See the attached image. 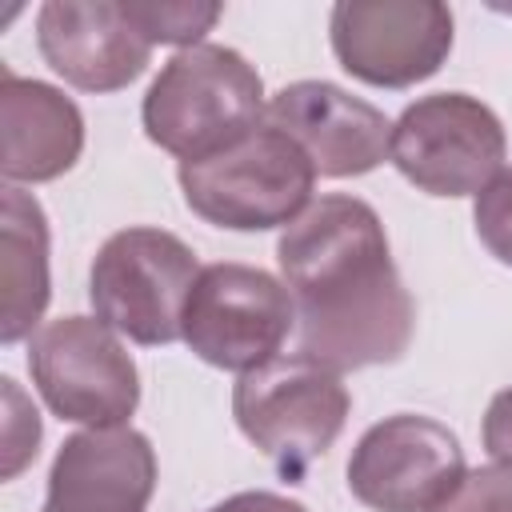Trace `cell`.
Here are the masks:
<instances>
[{"mask_svg":"<svg viewBox=\"0 0 512 512\" xmlns=\"http://www.w3.org/2000/svg\"><path fill=\"white\" fill-rule=\"evenodd\" d=\"M4 400H8V420H4V480H16L28 460H36L40 448V416L36 408L20 396L16 380L4 376Z\"/></svg>","mask_w":512,"mask_h":512,"instance_id":"19","label":"cell"},{"mask_svg":"<svg viewBox=\"0 0 512 512\" xmlns=\"http://www.w3.org/2000/svg\"><path fill=\"white\" fill-rule=\"evenodd\" d=\"M508 156L500 116L468 92H432L412 100L388 140L396 172L428 196H476Z\"/></svg>","mask_w":512,"mask_h":512,"instance_id":"7","label":"cell"},{"mask_svg":"<svg viewBox=\"0 0 512 512\" xmlns=\"http://www.w3.org/2000/svg\"><path fill=\"white\" fill-rule=\"evenodd\" d=\"M276 264L296 300L300 356L352 372L396 364L408 352L416 304L368 200L348 192L312 200L280 232Z\"/></svg>","mask_w":512,"mask_h":512,"instance_id":"1","label":"cell"},{"mask_svg":"<svg viewBox=\"0 0 512 512\" xmlns=\"http://www.w3.org/2000/svg\"><path fill=\"white\" fill-rule=\"evenodd\" d=\"M268 124L288 132L304 156L312 160L316 176L328 180H348L364 176L384 164L388 140H392V120L344 92L332 80H292L276 96H268Z\"/></svg>","mask_w":512,"mask_h":512,"instance_id":"11","label":"cell"},{"mask_svg":"<svg viewBox=\"0 0 512 512\" xmlns=\"http://www.w3.org/2000/svg\"><path fill=\"white\" fill-rule=\"evenodd\" d=\"M36 48L44 64L80 92H120L144 76L152 44L108 0H48L36 12Z\"/></svg>","mask_w":512,"mask_h":512,"instance_id":"12","label":"cell"},{"mask_svg":"<svg viewBox=\"0 0 512 512\" xmlns=\"http://www.w3.org/2000/svg\"><path fill=\"white\" fill-rule=\"evenodd\" d=\"M452 12L440 0H340L328 40L340 68L372 88H412L452 52Z\"/></svg>","mask_w":512,"mask_h":512,"instance_id":"9","label":"cell"},{"mask_svg":"<svg viewBox=\"0 0 512 512\" xmlns=\"http://www.w3.org/2000/svg\"><path fill=\"white\" fill-rule=\"evenodd\" d=\"M472 224H476L480 244H484L500 264L512 268V164L500 168V172L476 192Z\"/></svg>","mask_w":512,"mask_h":512,"instance_id":"17","label":"cell"},{"mask_svg":"<svg viewBox=\"0 0 512 512\" xmlns=\"http://www.w3.org/2000/svg\"><path fill=\"white\" fill-rule=\"evenodd\" d=\"M204 512H308L300 500H288L280 492H264V488H252V492H236Z\"/></svg>","mask_w":512,"mask_h":512,"instance_id":"21","label":"cell"},{"mask_svg":"<svg viewBox=\"0 0 512 512\" xmlns=\"http://www.w3.org/2000/svg\"><path fill=\"white\" fill-rule=\"evenodd\" d=\"M220 4H196V0H128L124 16L140 28V36L156 44H176V48H196L204 44V32L216 28Z\"/></svg>","mask_w":512,"mask_h":512,"instance_id":"16","label":"cell"},{"mask_svg":"<svg viewBox=\"0 0 512 512\" xmlns=\"http://www.w3.org/2000/svg\"><path fill=\"white\" fill-rule=\"evenodd\" d=\"M468 472L456 432L432 416L376 420L348 456V492L372 512H432Z\"/></svg>","mask_w":512,"mask_h":512,"instance_id":"10","label":"cell"},{"mask_svg":"<svg viewBox=\"0 0 512 512\" xmlns=\"http://www.w3.org/2000/svg\"><path fill=\"white\" fill-rule=\"evenodd\" d=\"M0 172L4 184H48L84 152V112L56 84L0 68Z\"/></svg>","mask_w":512,"mask_h":512,"instance_id":"14","label":"cell"},{"mask_svg":"<svg viewBox=\"0 0 512 512\" xmlns=\"http://www.w3.org/2000/svg\"><path fill=\"white\" fill-rule=\"evenodd\" d=\"M292 328L296 300L288 284L264 268L224 260L200 268L184 304L180 340L204 364L244 376L276 360Z\"/></svg>","mask_w":512,"mask_h":512,"instance_id":"8","label":"cell"},{"mask_svg":"<svg viewBox=\"0 0 512 512\" xmlns=\"http://www.w3.org/2000/svg\"><path fill=\"white\" fill-rule=\"evenodd\" d=\"M200 276L196 252L164 228L112 232L88 268V300L96 320L132 344L160 348L180 340L184 304Z\"/></svg>","mask_w":512,"mask_h":512,"instance_id":"5","label":"cell"},{"mask_svg":"<svg viewBox=\"0 0 512 512\" xmlns=\"http://www.w3.org/2000/svg\"><path fill=\"white\" fill-rule=\"evenodd\" d=\"M0 284H4V312H0V340L20 344L32 336L44 320V308L52 300V276H48V216L40 200L16 184H4V208H0Z\"/></svg>","mask_w":512,"mask_h":512,"instance_id":"15","label":"cell"},{"mask_svg":"<svg viewBox=\"0 0 512 512\" xmlns=\"http://www.w3.org/2000/svg\"><path fill=\"white\" fill-rule=\"evenodd\" d=\"M184 204L228 232L288 228L316 188V168L304 148L276 124L252 128L232 148L176 168Z\"/></svg>","mask_w":512,"mask_h":512,"instance_id":"3","label":"cell"},{"mask_svg":"<svg viewBox=\"0 0 512 512\" xmlns=\"http://www.w3.org/2000/svg\"><path fill=\"white\" fill-rule=\"evenodd\" d=\"M480 440H484V452L492 456V464L512 468V388H500L488 400V412H484V424H480Z\"/></svg>","mask_w":512,"mask_h":512,"instance_id":"20","label":"cell"},{"mask_svg":"<svg viewBox=\"0 0 512 512\" xmlns=\"http://www.w3.org/2000/svg\"><path fill=\"white\" fill-rule=\"evenodd\" d=\"M432 512H512V468H468Z\"/></svg>","mask_w":512,"mask_h":512,"instance_id":"18","label":"cell"},{"mask_svg":"<svg viewBox=\"0 0 512 512\" xmlns=\"http://www.w3.org/2000/svg\"><path fill=\"white\" fill-rule=\"evenodd\" d=\"M28 372L52 416L116 428L140 404V372L120 332L96 316H60L28 336Z\"/></svg>","mask_w":512,"mask_h":512,"instance_id":"6","label":"cell"},{"mask_svg":"<svg viewBox=\"0 0 512 512\" xmlns=\"http://www.w3.org/2000/svg\"><path fill=\"white\" fill-rule=\"evenodd\" d=\"M268 112L260 72L228 44H196L168 56L148 84L140 120L144 136L180 164L208 160L252 128Z\"/></svg>","mask_w":512,"mask_h":512,"instance_id":"2","label":"cell"},{"mask_svg":"<svg viewBox=\"0 0 512 512\" xmlns=\"http://www.w3.org/2000/svg\"><path fill=\"white\" fill-rule=\"evenodd\" d=\"M156 492V448L132 424L72 432L52 468L40 512H144Z\"/></svg>","mask_w":512,"mask_h":512,"instance_id":"13","label":"cell"},{"mask_svg":"<svg viewBox=\"0 0 512 512\" xmlns=\"http://www.w3.org/2000/svg\"><path fill=\"white\" fill-rule=\"evenodd\" d=\"M352 396L340 372L308 356H276L244 372L232 388L236 428L276 464L284 480H300L344 432Z\"/></svg>","mask_w":512,"mask_h":512,"instance_id":"4","label":"cell"}]
</instances>
